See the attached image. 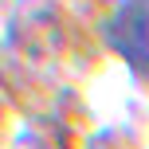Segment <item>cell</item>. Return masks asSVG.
I'll return each instance as SVG.
<instances>
[{
  "mask_svg": "<svg viewBox=\"0 0 149 149\" xmlns=\"http://www.w3.org/2000/svg\"><path fill=\"white\" fill-rule=\"evenodd\" d=\"M106 31H110V43L118 47L137 71H145V51H149V8H145V0H130L110 20Z\"/></svg>",
  "mask_w": 149,
  "mask_h": 149,
  "instance_id": "cell-1",
  "label": "cell"
}]
</instances>
